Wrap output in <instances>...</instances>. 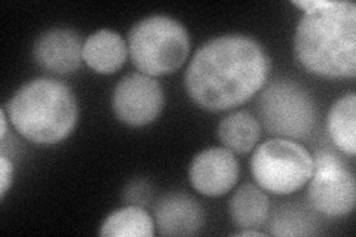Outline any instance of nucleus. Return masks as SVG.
Here are the masks:
<instances>
[{
  "mask_svg": "<svg viewBox=\"0 0 356 237\" xmlns=\"http://www.w3.org/2000/svg\"><path fill=\"white\" fill-rule=\"evenodd\" d=\"M115 116L131 128L147 126L163 108V89L156 77L132 73L122 77L111 98Z\"/></svg>",
  "mask_w": 356,
  "mask_h": 237,
  "instance_id": "6e6552de",
  "label": "nucleus"
},
{
  "mask_svg": "<svg viewBox=\"0 0 356 237\" xmlns=\"http://www.w3.org/2000/svg\"><path fill=\"white\" fill-rule=\"evenodd\" d=\"M233 236H238V237H241V236H247V237L257 236V237H263L264 233H261V231H259V230H255V229H242L241 231H236Z\"/></svg>",
  "mask_w": 356,
  "mask_h": 237,
  "instance_id": "412c9836",
  "label": "nucleus"
},
{
  "mask_svg": "<svg viewBox=\"0 0 356 237\" xmlns=\"http://www.w3.org/2000/svg\"><path fill=\"white\" fill-rule=\"evenodd\" d=\"M270 202L266 191L255 184L241 186L229 203L233 224L241 229H259L269 220Z\"/></svg>",
  "mask_w": 356,
  "mask_h": 237,
  "instance_id": "ddd939ff",
  "label": "nucleus"
},
{
  "mask_svg": "<svg viewBox=\"0 0 356 237\" xmlns=\"http://www.w3.org/2000/svg\"><path fill=\"white\" fill-rule=\"evenodd\" d=\"M128 54L136 69L150 77L172 74L186 63L191 38L180 21L152 15L129 30Z\"/></svg>",
  "mask_w": 356,
  "mask_h": 237,
  "instance_id": "20e7f679",
  "label": "nucleus"
},
{
  "mask_svg": "<svg viewBox=\"0 0 356 237\" xmlns=\"http://www.w3.org/2000/svg\"><path fill=\"white\" fill-rule=\"evenodd\" d=\"M328 135L336 149L353 157L356 153V95L349 92L340 97L328 111Z\"/></svg>",
  "mask_w": 356,
  "mask_h": 237,
  "instance_id": "4468645a",
  "label": "nucleus"
},
{
  "mask_svg": "<svg viewBox=\"0 0 356 237\" xmlns=\"http://www.w3.org/2000/svg\"><path fill=\"white\" fill-rule=\"evenodd\" d=\"M303 9L294 54L310 74L324 79H353L356 74V5L331 0H297Z\"/></svg>",
  "mask_w": 356,
  "mask_h": 237,
  "instance_id": "f03ea898",
  "label": "nucleus"
},
{
  "mask_svg": "<svg viewBox=\"0 0 356 237\" xmlns=\"http://www.w3.org/2000/svg\"><path fill=\"white\" fill-rule=\"evenodd\" d=\"M150 197H152V188L146 181H141V179L132 181L125 190V200L131 203V205L143 206L150 202Z\"/></svg>",
  "mask_w": 356,
  "mask_h": 237,
  "instance_id": "a211bd4d",
  "label": "nucleus"
},
{
  "mask_svg": "<svg viewBox=\"0 0 356 237\" xmlns=\"http://www.w3.org/2000/svg\"><path fill=\"white\" fill-rule=\"evenodd\" d=\"M269 70V56L257 40L220 36L195 52L184 76L186 92L207 111L233 110L264 88Z\"/></svg>",
  "mask_w": 356,
  "mask_h": 237,
  "instance_id": "f257e3e1",
  "label": "nucleus"
},
{
  "mask_svg": "<svg viewBox=\"0 0 356 237\" xmlns=\"http://www.w3.org/2000/svg\"><path fill=\"white\" fill-rule=\"evenodd\" d=\"M239 178V163L226 147H213L195 156L188 179L197 193L218 197L229 193Z\"/></svg>",
  "mask_w": 356,
  "mask_h": 237,
  "instance_id": "1a4fd4ad",
  "label": "nucleus"
},
{
  "mask_svg": "<svg viewBox=\"0 0 356 237\" xmlns=\"http://www.w3.org/2000/svg\"><path fill=\"white\" fill-rule=\"evenodd\" d=\"M14 181V165L5 154L0 157V196L5 199L9 187Z\"/></svg>",
  "mask_w": 356,
  "mask_h": 237,
  "instance_id": "6ab92c4d",
  "label": "nucleus"
},
{
  "mask_svg": "<svg viewBox=\"0 0 356 237\" xmlns=\"http://www.w3.org/2000/svg\"><path fill=\"white\" fill-rule=\"evenodd\" d=\"M15 131L39 145H54L73 132L79 108L72 89L55 79L40 77L22 85L6 106Z\"/></svg>",
  "mask_w": 356,
  "mask_h": 237,
  "instance_id": "7ed1b4c3",
  "label": "nucleus"
},
{
  "mask_svg": "<svg viewBox=\"0 0 356 237\" xmlns=\"http://www.w3.org/2000/svg\"><path fill=\"white\" fill-rule=\"evenodd\" d=\"M314 172V156L294 140L273 138L255 149L251 174L260 188L288 196L302 190Z\"/></svg>",
  "mask_w": 356,
  "mask_h": 237,
  "instance_id": "423d86ee",
  "label": "nucleus"
},
{
  "mask_svg": "<svg viewBox=\"0 0 356 237\" xmlns=\"http://www.w3.org/2000/svg\"><path fill=\"white\" fill-rule=\"evenodd\" d=\"M261 126L248 111L232 113L218 125V138L233 154H245L251 152L259 142Z\"/></svg>",
  "mask_w": 356,
  "mask_h": 237,
  "instance_id": "2eb2a0df",
  "label": "nucleus"
},
{
  "mask_svg": "<svg viewBox=\"0 0 356 237\" xmlns=\"http://www.w3.org/2000/svg\"><path fill=\"white\" fill-rule=\"evenodd\" d=\"M33 56L40 69L55 74H69L79 69L83 61V42L74 30L55 27L39 36Z\"/></svg>",
  "mask_w": 356,
  "mask_h": 237,
  "instance_id": "9d476101",
  "label": "nucleus"
},
{
  "mask_svg": "<svg viewBox=\"0 0 356 237\" xmlns=\"http://www.w3.org/2000/svg\"><path fill=\"white\" fill-rule=\"evenodd\" d=\"M267 227L272 236H314L318 233V222L312 212L296 205L277 209Z\"/></svg>",
  "mask_w": 356,
  "mask_h": 237,
  "instance_id": "f3484780",
  "label": "nucleus"
},
{
  "mask_svg": "<svg viewBox=\"0 0 356 237\" xmlns=\"http://www.w3.org/2000/svg\"><path fill=\"white\" fill-rule=\"evenodd\" d=\"M128 56V43L111 30H98L83 42V61L98 74H115Z\"/></svg>",
  "mask_w": 356,
  "mask_h": 237,
  "instance_id": "f8f14e48",
  "label": "nucleus"
},
{
  "mask_svg": "<svg viewBox=\"0 0 356 237\" xmlns=\"http://www.w3.org/2000/svg\"><path fill=\"white\" fill-rule=\"evenodd\" d=\"M310 208L327 218H344L355 208L356 183L350 167L330 149L314 154V172L309 179Z\"/></svg>",
  "mask_w": 356,
  "mask_h": 237,
  "instance_id": "0eeeda50",
  "label": "nucleus"
},
{
  "mask_svg": "<svg viewBox=\"0 0 356 237\" xmlns=\"http://www.w3.org/2000/svg\"><path fill=\"white\" fill-rule=\"evenodd\" d=\"M257 115L267 133L277 138H307L316 125L315 101L302 85L280 79L263 89Z\"/></svg>",
  "mask_w": 356,
  "mask_h": 237,
  "instance_id": "39448f33",
  "label": "nucleus"
},
{
  "mask_svg": "<svg viewBox=\"0 0 356 237\" xmlns=\"http://www.w3.org/2000/svg\"><path fill=\"white\" fill-rule=\"evenodd\" d=\"M8 115H6V110L2 108V111H0V123H2V128H0V138H2V141H5L6 138V133H8Z\"/></svg>",
  "mask_w": 356,
  "mask_h": 237,
  "instance_id": "aec40b11",
  "label": "nucleus"
},
{
  "mask_svg": "<svg viewBox=\"0 0 356 237\" xmlns=\"http://www.w3.org/2000/svg\"><path fill=\"white\" fill-rule=\"evenodd\" d=\"M156 227L162 236H193L204 225V209L184 193H170L154 206Z\"/></svg>",
  "mask_w": 356,
  "mask_h": 237,
  "instance_id": "9b49d317",
  "label": "nucleus"
},
{
  "mask_svg": "<svg viewBox=\"0 0 356 237\" xmlns=\"http://www.w3.org/2000/svg\"><path fill=\"white\" fill-rule=\"evenodd\" d=\"M153 234V218L146 209L137 205L111 212L99 229V236L104 237H152Z\"/></svg>",
  "mask_w": 356,
  "mask_h": 237,
  "instance_id": "dca6fc26",
  "label": "nucleus"
}]
</instances>
